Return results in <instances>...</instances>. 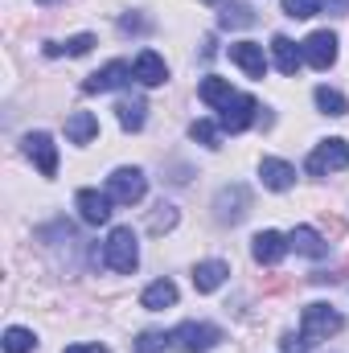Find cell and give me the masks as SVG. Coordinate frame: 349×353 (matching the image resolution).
<instances>
[{
  "label": "cell",
  "instance_id": "cell-11",
  "mask_svg": "<svg viewBox=\"0 0 349 353\" xmlns=\"http://www.w3.org/2000/svg\"><path fill=\"white\" fill-rule=\"evenodd\" d=\"M288 251H292V247H288V234H279V230H259V234L251 239V255H255V263H263V267H275Z\"/></svg>",
  "mask_w": 349,
  "mask_h": 353
},
{
  "label": "cell",
  "instance_id": "cell-38",
  "mask_svg": "<svg viewBox=\"0 0 349 353\" xmlns=\"http://www.w3.org/2000/svg\"><path fill=\"white\" fill-rule=\"evenodd\" d=\"M346 267H349V263H346Z\"/></svg>",
  "mask_w": 349,
  "mask_h": 353
},
{
  "label": "cell",
  "instance_id": "cell-8",
  "mask_svg": "<svg viewBox=\"0 0 349 353\" xmlns=\"http://www.w3.org/2000/svg\"><path fill=\"white\" fill-rule=\"evenodd\" d=\"M300 50H304V62H308L312 70H329V66L337 62V37H333L329 29H317V33H308Z\"/></svg>",
  "mask_w": 349,
  "mask_h": 353
},
{
  "label": "cell",
  "instance_id": "cell-22",
  "mask_svg": "<svg viewBox=\"0 0 349 353\" xmlns=\"http://www.w3.org/2000/svg\"><path fill=\"white\" fill-rule=\"evenodd\" d=\"M66 136H70V144H90V140L99 136V119H94L90 111H74V115L66 119Z\"/></svg>",
  "mask_w": 349,
  "mask_h": 353
},
{
  "label": "cell",
  "instance_id": "cell-34",
  "mask_svg": "<svg viewBox=\"0 0 349 353\" xmlns=\"http://www.w3.org/2000/svg\"><path fill=\"white\" fill-rule=\"evenodd\" d=\"M62 353H111V350L99 345V341H87V345H70V350H62Z\"/></svg>",
  "mask_w": 349,
  "mask_h": 353
},
{
  "label": "cell",
  "instance_id": "cell-29",
  "mask_svg": "<svg viewBox=\"0 0 349 353\" xmlns=\"http://www.w3.org/2000/svg\"><path fill=\"white\" fill-rule=\"evenodd\" d=\"M33 345H37V337L29 329H21V325H12L4 333V353H33Z\"/></svg>",
  "mask_w": 349,
  "mask_h": 353
},
{
  "label": "cell",
  "instance_id": "cell-33",
  "mask_svg": "<svg viewBox=\"0 0 349 353\" xmlns=\"http://www.w3.org/2000/svg\"><path fill=\"white\" fill-rule=\"evenodd\" d=\"M288 288H292V279H279V275L263 279V292H271V296H275V292H288Z\"/></svg>",
  "mask_w": 349,
  "mask_h": 353
},
{
  "label": "cell",
  "instance_id": "cell-25",
  "mask_svg": "<svg viewBox=\"0 0 349 353\" xmlns=\"http://www.w3.org/2000/svg\"><path fill=\"white\" fill-rule=\"evenodd\" d=\"M189 136H193L201 148H222V123H210V119H193V123H189Z\"/></svg>",
  "mask_w": 349,
  "mask_h": 353
},
{
  "label": "cell",
  "instance_id": "cell-7",
  "mask_svg": "<svg viewBox=\"0 0 349 353\" xmlns=\"http://www.w3.org/2000/svg\"><path fill=\"white\" fill-rule=\"evenodd\" d=\"M25 157L37 165V173L41 176L58 173V144H54L50 132H29V136H25Z\"/></svg>",
  "mask_w": 349,
  "mask_h": 353
},
{
  "label": "cell",
  "instance_id": "cell-26",
  "mask_svg": "<svg viewBox=\"0 0 349 353\" xmlns=\"http://www.w3.org/2000/svg\"><path fill=\"white\" fill-rule=\"evenodd\" d=\"M177 218H181V214H177V205L161 201V205L148 214V234H169V230L177 226Z\"/></svg>",
  "mask_w": 349,
  "mask_h": 353
},
{
  "label": "cell",
  "instance_id": "cell-32",
  "mask_svg": "<svg viewBox=\"0 0 349 353\" xmlns=\"http://www.w3.org/2000/svg\"><path fill=\"white\" fill-rule=\"evenodd\" d=\"M279 345H283V353H304V350H308V345H304V337H296V333H288Z\"/></svg>",
  "mask_w": 349,
  "mask_h": 353
},
{
  "label": "cell",
  "instance_id": "cell-23",
  "mask_svg": "<svg viewBox=\"0 0 349 353\" xmlns=\"http://www.w3.org/2000/svg\"><path fill=\"white\" fill-rule=\"evenodd\" d=\"M90 46H94V33H79V37H70V41H46V58H83L90 54Z\"/></svg>",
  "mask_w": 349,
  "mask_h": 353
},
{
  "label": "cell",
  "instance_id": "cell-24",
  "mask_svg": "<svg viewBox=\"0 0 349 353\" xmlns=\"http://www.w3.org/2000/svg\"><path fill=\"white\" fill-rule=\"evenodd\" d=\"M218 25H222V29H251V25H255V8H251V4H222Z\"/></svg>",
  "mask_w": 349,
  "mask_h": 353
},
{
  "label": "cell",
  "instance_id": "cell-35",
  "mask_svg": "<svg viewBox=\"0 0 349 353\" xmlns=\"http://www.w3.org/2000/svg\"><path fill=\"white\" fill-rule=\"evenodd\" d=\"M329 8H349V0H329Z\"/></svg>",
  "mask_w": 349,
  "mask_h": 353
},
{
  "label": "cell",
  "instance_id": "cell-5",
  "mask_svg": "<svg viewBox=\"0 0 349 353\" xmlns=\"http://www.w3.org/2000/svg\"><path fill=\"white\" fill-rule=\"evenodd\" d=\"M247 210H251L247 185H222V189H218V197H214V218H218L222 226H239V222L247 218Z\"/></svg>",
  "mask_w": 349,
  "mask_h": 353
},
{
  "label": "cell",
  "instance_id": "cell-4",
  "mask_svg": "<svg viewBox=\"0 0 349 353\" xmlns=\"http://www.w3.org/2000/svg\"><path fill=\"white\" fill-rule=\"evenodd\" d=\"M222 341V329L218 325H206V321H185L173 329V345L185 353H210Z\"/></svg>",
  "mask_w": 349,
  "mask_h": 353
},
{
  "label": "cell",
  "instance_id": "cell-37",
  "mask_svg": "<svg viewBox=\"0 0 349 353\" xmlns=\"http://www.w3.org/2000/svg\"><path fill=\"white\" fill-rule=\"evenodd\" d=\"M37 4H58V0H37Z\"/></svg>",
  "mask_w": 349,
  "mask_h": 353
},
{
  "label": "cell",
  "instance_id": "cell-2",
  "mask_svg": "<svg viewBox=\"0 0 349 353\" xmlns=\"http://www.w3.org/2000/svg\"><path fill=\"white\" fill-rule=\"evenodd\" d=\"M103 263L119 275H132L140 263V247H136V230L132 226H115L103 243Z\"/></svg>",
  "mask_w": 349,
  "mask_h": 353
},
{
  "label": "cell",
  "instance_id": "cell-1",
  "mask_svg": "<svg viewBox=\"0 0 349 353\" xmlns=\"http://www.w3.org/2000/svg\"><path fill=\"white\" fill-rule=\"evenodd\" d=\"M346 329V316L333 308V304H308L304 312H300V337H304V345H317V341H329L333 333H341Z\"/></svg>",
  "mask_w": 349,
  "mask_h": 353
},
{
  "label": "cell",
  "instance_id": "cell-13",
  "mask_svg": "<svg viewBox=\"0 0 349 353\" xmlns=\"http://www.w3.org/2000/svg\"><path fill=\"white\" fill-rule=\"evenodd\" d=\"M230 62H235L247 79H263V74H267L263 46H255V41H235V46H230Z\"/></svg>",
  "mask_w": 349,
  "mask_h": 353
},
{
  "label": "cell",
  "instance_id": "cell-28",
  "mask_svg": "<svg viewBox=\"0 0 349 353\" xmlns=\"http://www.w3.org/2000/svg\"><path fill=\"white\" fill-rule=\"evenodd\" d=\"M132 345H136V353H161L165 345H173V333H161V329H144V333H140Z\"/></svg>",
  "mask_w": 349,
  "mask_h": 353
},
{
  "label": "cell",
  "instance_id": "cell-18",
  "mask_svg": "<svg viewBox=\"0 0 349 353\" xmlns=\"http://www.w3.org/2000/svg\"><path fill=\"white\" fill-rule=\"evenodd\" d=\"M226 275H230V263H222V259H201V263L193 267V288L206 296V292H218L222 283H226Z\"/></svg>",
  "mask_w": 349,
  "mask_h": 353
},
{
  "label": "cell",
  "instance_id": "cell-20",
  "mask_svg": "<svg viewBox=\"0 0 349 353\" xmlns=\"http://www.w3.org/2000/svg\"><path fill=\"white\" fill-rule=\"evenodd\" d=\"M140 304H144L148 312H165V308H173L177 304V283L173 279H157V283H148L144 296H140Z\"/></svg>",
  "mask_w": 349,
  "mask_h": 353
},
{
  "label": "cell",
  "instance_id": "cell-30",
  "mask_svg": "<svg viewBox=\"0 0 349 353\" xmlns=\"http://www.w3.org/2000/svg\"><path fill=\"white\" fill-rule=\"evenodd\" d=\"M321 8H325V0H283V12L296 17V21H308V17H317Z\"/></svg>",
  "mask_w": 349,
  "mask_h": 353
},
{
  "label": "cell",
  "instance_id": "cell-27",
  "mask_svg": "<svg viewBox=\"0 0 349 353\" xmlns=\"http://www.w3.org/2000/svg\"><path fill=\"white\" fill-rule=\"evenodd\" d=\"M312 99H317V107L325 111V115H346V94L341 90H333V87H317L312 90Z\"/></svg>",
  "mask_w": 349,
  "mask_h": 353
},
{
  "label": "cell",
  "instance_id": "cell-19",
  "mask_svg": "<svg viewBox=\"0 0 349 353\" xmlns=\"http://www.w3.org/2000/svg\"><path fill=\"white\" fill-rule=\"evenodd\" d=\"M197 99H201L206 107L222 111V107H230V103H235V90H230V83H226V79L210 74V79H201V87H197Z\"/></svg>",
  "mask_w": 349,
  "mask_h": 353
},
{
  "label": "cell",
  "instance_id": "cell-6",
  "mask_svg": "<svg viewBox=\"0 0 349 353\" xmlns=\"http://www.w3.org/2000/svg\"><path fill=\"white\" fill-rule=\"evenodd\" d=\"M304 169H308L312 176H329V173L349 169V144L346 140H325V144H317Z\"/></svg>",
  "mask_w": 349,
  "mask_h": 353
},
{
  "label": "cell",
  "instance_id": "cell-12",
  "mask_svg": "<svg viewBox=\"0 0 349 353\" xmlns=\"http://www.w3.org/2000/svg\"><path fill=\"white\" fill-rule=\"evenodd\" d=\"M128 79H136V70L128 66V62H107L103 70H94L87 83H83V90L87 94H103V90H115V87H123Z\"/></svg>",
  "mask_w": 349,
  "mask_h": 353
},
{
  "label": "cell",
  "instance_id": "cell-31",
  "mask_svg": "<svg viewBox=\"0 0 349 353\" xmlns=\"http://www.w3.org/2000/svg\"><path fill=\"white\" fill-rule=\"evenodd\" d=\"M148 29H152V21L140 17V12H123L119 17V33H148Z\"/></svg>",
  "mask_w": 349,
  "mask_h": 353
},
{
  "label": "cell",
  "instance_id": "cell-15",
  "mask_svg": "<svg viewBox=\"0 0 349 353\" xmlns=\"http://www.w3.org/2000/svg\"><path fill=\"white\" fill-rule=\"evenodd\" d=\"M259 181L271 189V193H283V189H292V185H296V169H292L288 161L263 157V161H259Z\"/></svg>",
  "mask_w": 349,
  "mask_h": 353
},
{
  "label": "cell",
  "instance_id": "cell-17",
  "mask_svg": "<svg viewBox=\"0 0 349 353\" xmlns=\"http://www.w3.org/2000/svg\"><path fill=\"white\" fill-rule=\"evenodd\" d=\"M288 247H292L296 255H304V259H325V255H329V243H325L312 226H296V230L288 234Z\"/></svg>",
  "mask_w": 349,
  "mask_h": 353
},
{
  "label": "cell",
  "instance_id": "cell-36",
  "mask_svg": "<svg viewBox=\"0 0 349 353\" xmlns=\"http://www.w3.org/2000/svg\"><path fill=\"white\" fill-rule=\"evenodd\" d=\"M201 4H226V0H201Z\"/></svg>",
  "mask_w": 349,
  "mask_h": 353
},
{
  "label": "cell",
  "instance_id": "cell-21",
  "mask_svg": "<svg viewBox=\"0 0 349 353\" xmlns=\"http://www.w3.org/2000/svg\"><path fill=\"white\" fill-rule=\"evenodd\" d=\"M115 119H119V128H123V132H140V128H144V119H148V103H144L140 94H132V99H119V107H115Z\"/></svg>",
  "mask_w": 349,
  "mask_h": 353
},
{
  "label": "cell",
  "instance_id": "cell-9",
  "mask_svg": "<svg viewBox=\"0 0 349 353\" xmlns=\"http://www.w3.org/2000/svg\"><path fill=\"white\" fill-rule=\"evenodd\" d=\"M255 115H259V103H255L251 94H235V103L218 111V123H222V132L235 136V132H247V128L255 123Z\"/></svg>",
  "mask_w": 349,
  "mask_h": 353
},
{
  "label": "cell",
  "instance_id": "cell-16",
  "mask_svg": "<svg viewBox=\"0 0 349 353\" xmlns=\"http://www.w3.org/2000/svg\"><path fill=\"white\" fill-rule=\"evenodd\" d=\"M271 58H275L279 74H296V70L304 66V50H300L292 37H283V33H275V37H271Z\"/></svg>",
  "mask_w": 349,
  "mask_h": 353
},
{
  "label": "cell",
  "instance_id": "cell-3",
  "mask_svg": "<svg viewBox=\"0 0 349 353\" xmlns=\"http://www.w3.org/2000/svg\"><path fill=\"white\" fill-rule=\"evenodd\" d=\"M144 193H148V176L140 173V169H115V173L107 176V197L115 201V205H136V201H144Z\"/></svg>",
  "mask_w": 349,
  "mask_h": 353
},
{
  "label": "cell",
  "instance_id": "cell-14",
  "mask_svg": "<svg viewBox=\"0 0 349 353\" xmlns=\"http://www.w3.org/2000/svg\"><path fill=\"white\" fill-rule=\"evenodd\" d=\"M132 70H136V83H144V87L169 83V66H165V58H161L157 50H144V54L132 62Z\"/></svg>",
  "mask_w": 349,
  "mask_h": 353
},
{
  "label": "cell",
  "instance_id": "cell-10",
  "mask_svg": "<svg viewBox=\"0 0 349 353\" xmlns=\"http://www.w3.org/2000/svg\"><path fill=\"white\" fill-rule=\"evenodd\" d=\"M74 205H79V218L87 222V226H103V222H111V197L107 193H99V189H79L74 193Z\"/></svg>",
  "mask_w": 349,
  "mask_h": 353
}]
</instances>
